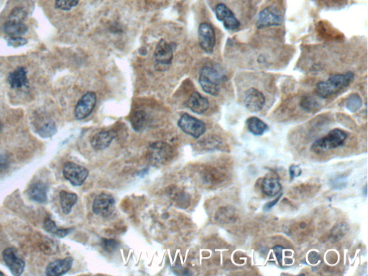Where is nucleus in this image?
Listing matches in <instances>:
<instances>
[{"instance_id": "4be33fe9", "label": "nucleus", "mask_w": 368, "mask_h": 276, "mask_svg": "<svg viewBox=\"0 0 368 276\" xmlns=\"http://www.w3.org/2000/svg\"><path fill=\"white\" fill-rule=\"evenodd\" d=\"M60 200L63 212L65 214H69L77 202L78 197L74 193L62 191L60 193Z\"/></svg>"}, {"instance_id": "7c9ffc66", "label": "nucleus", "mask_w": 368, "mask_h": 276, "mask_svg": "<svg viewBox=\"0 0 368 276\" xmlns=\"http://www.w3.org/2000/svg\"><path fill=\"white\" fill-rule=\"evenodd\" d=\"M174 200L181 208L189 207L190 203L189 195L184 191H179L174 196Z\"/></svg>"}, {"instance_id": "0eeeda50", "label": "nucleus", "mask_w": 368, "mask_h": 276, "mask_svg": "<svg viewBox=\"0 0 368 276\" xmlns=\"http://www.w3.org/2000/svg\"><path fill=\"white\" fill-rule=\"evenodd\" d=\"M89 171L84 166L74 163L67 162L63 168V175L73 186L82 185L89 176Z\"/></svg>"}, {"instance_id": "c9c22d12", "label": "nucleus", "mask_w": 368, "mask_h": 276, "mask_svg": "<svg viewBox=\"0 0 368 276\" xmlns=\"http://www.w3.org/2000/svg\"><path fill=\"white\" fill-rule=\"evenodd\" d=\"M275 255H276V258H277L278 262H279L280 265L282 264V252L283 247L281 246H276L274 248Z\"/></svg>"}, {"instance_id": "393cba45", "label": "nucleus", "mask_w": 368, "mask_h": 276, "mask_svg": "<svg viewBox=\"0 0 368 276\" xmlns=\"http://www.w3.org/2000/svg\"><path fill=\"white\" fill-rule=\"evenodd\" d=\"M131 124L134 130L141 132L147 124V114L144 111H138L131 117Z\"/></svg>"}, {"instance_id": "cd10ccee", "label": "nucleus", "mask_w": 368, "mask_h": 276, "mask_svg": "<svg viewBox=\"0 0 368 276\" xmlns=\"http://www.w3.org/2000/svg\"><path fill=\"white\" fill-rule=\"evenodd\" d=\"M56 132H57V129H56V124L52 121L45 123L38 130L40 136L43 138L53 137Z\"/></svg>"}, {"instance_id": "f3484780", "label": "nucleus", "mask_w": 368, "mask_h": 276, "mask_svg": "<svg viewBox=\"0 0 368 276\" xmlns=\"http://www.w3.org/2000/svg\"><path fill=\"white\" fill-rule=\"evenodd\" d=\"M186 106L193 112L201 114L209 109V102L206 97L200 94L197 91H194L190 96L189 100L186 103Z\"/></svg>"}, {"instance_id": "f03ea898", "label": "nucleus", "mask_w": 368, "mask_h": 276, "mask_svg": "<svg viewBox=\"0 0 368 276\" xmlns=\"http://www.w3.org/2000/svg\"><path fill=\"white\" fill-rule=\"evenodd\" d=\"M354 78V74L350 71L344 74L334 75L326 81H320L316 84V94L324 99L330 97L349 86Z\"/></svg>"}, {"instance_id": "aec40b11", "label": "nucleus", "mask_w": 368, "mask_h": 276, "mask_svg": "<svg viewBox=\"0 0 368 276\" xmlns=\"http://www.w3.org/2000/svg\"><path fill=\"white\" fill-rule=\"evenodd\" d=\"M28 26L24 22L8 21L4 26V31L8 37H21L28 32Z\"/></svg>"}, {"instance_id": "dca6fc26", "label": "nucleus", "mask_w": 368, "mask_h": 276, "mask_svg": "<svg viewBox=\"0 0 368 276\" xmlns=\"http://www.w3.org/2000/svg\"><path fill=\"white\" fill-rule=\"evenodd\" d=\"M116 137V132L112 129L99 132L91 137V145L94 150L102 151L107 149Z\"/></svg>"}, {"instance_id": "f257e3e1", "label": "nucleus", "mask_w": 368, "mask_h": 276, "mask_svg": "<svg viewBox=\"0 0 368 276\" xmlns=\"http://www.w3.org/2000/svg\"><path fill=\"white\" fill-rule=\"evenodd\" d=\"M225 71L220 65L208 63L200 71L199 82L203 90L211 96H217L226 81Z\"/></svg>"}, {"instance_id": "20e7f679", "label": "nucleus", "mask_w": 368, "mask_h": 276, "mask_svg": "<svg viewBox=\"0 0 368 276\" xmlns=\"http://www.w3.org/2000/svg\"><path fill=\"white\" fill-rule=\"evenodd\" d=\"M175 156L172 146L165 142H156L150 145L147 151L149 162L155 166H162L169 164Z\"/></svg>"}, {"instance_id": "b1692460", "label": "nucleus", "mask_w": 368, "mask_h": 276, "mask_svg": "<svg viewBox=\"0 0 368 276\" xmlns=\"http://www.w3.org/2000/svg\"><path fill=\"white\" fill-rule=\"evenodd\" d=\"M44 228L48 232H49L50 234H53V235L58 237H66L68 234L71 233V231H72V229L71 228H58L56 223L53 222L52 219H50V218H47V219L45 220Z\"/></svg>"}, {"instance_id": "412c9836", "label": "nucleus", "mask_w": 368, "mask_h": 276, "mask_svg": "<svg viewBox=\"0 0 368 276\" xmlns=\"http://www.w3.org/2000/svg\"><path fill=\"white\" fill-rule=\"evenodd\" d=\"M261 189L267 197H275L281 192L282 186L279 179L275 177H267L263 179Z\"/></svg>"}, {"instance_id": "6e6552de", "label": "nucleus", "mask_w": 368, "mask_h": 276, "mask_svg": "<svg viewBox=\"0 0 368 276\" xmlns=\"http://www.w3.org/2000/svg\"><path fill=\"white\" fill-rule=\"evenodd\" d=\"M214 12L218 21L222 22L223 26L227 31H235L240 28L241 22L238 17L224 3L220 2L216 4Z\"/></svg>"}, {"instance_id": "5701e85b", "label": "nucleus", "mask_w": 368, "mask_h": 276, "mask_svg": "<svg viewBox=\"0 0 368 276\" xmlns=\"http://www.w3.org/2000/svg\"><path fill=\"white\" fill-rule=\"evenodd\" d=\"M247 126L250 132L255 135H261L267 130L269 126L261 119L256 117H251L247 119Z\"/></svg>"}, {"instance_id": "f8f14e48", "label": "nucleus", "mask_w": 368, "mask_h": 276, "mask_svg": "<svg viewBox=\"0 0 368 276\" xmlns=\"http://www.w3.org/2000/svg\"><path fill=\"white\" fill-rule=\"evenodd\" d=\"M266 101L264 94L256 88H250L244 94V104L251 112H259L262 110Z\"/></svg>"}, {"instance_id": "bb28decb", "label": "nucleus", "mask_w": 368, "mask_h": 276, "mask_svg": "<svg viewBox=\"0 0 368 276\" xmlns=\"http://www.w3.org/2000/svg\"><path fill=\"white\" fill-rule=\"evenodd\" d=\"M362 105V101L359 94L354 93L350 94L346 101V106L349 111L354 112L360 109Z\"/></svg>"}, {"instance_id": "473e14b6", "label": "nucleus", "mask_w": 368, "mask_h": 276, "mask_svg": "<svg viewBox=\"0 0 368 276\" xmlns=\"http://www.w3.org/2000/svg\"><path fill=\"white\" fill-rule=\"evenodd\" d=\"M8 46L13 48L21 47L28 43L26 38L22 37H9L7 39Z\"/></svg>"}, {"instance_id": "9d476101", "label": "nucleus", "mask_w": 368, "mask_h": 276, "mask_svg": "<svg viewBox=\"0 0 368 276\" xmlns=\"http://www.w3.org/2000/svg\"><path fill=\"white\" fill-rule=\"evenodd\" d=\"M199 43L200 47L207 53L214 51L216 43V35L214 28L209 23H202L199 27Z\"/></svg>"}, {"instance_id": "72a5a7b5", "label": "nucleus", "mask_w": 368, "mask_h": 276, "mask_svg": "<svg viewBox=\"0 0 368 276\" xmlns=\"http://www.w3.org/2000/svg\"><path fill=\"white\" fill-rule=\"evenodd\" d=\"M301 169L299 166H296V165H292L289 169L290 176H291V179H294V178L299 177L301 174Z\"/></svg>"}, {"instance_id": "9b49d317", "label": "nucleus", "mask_w": 368, "mask_h": 276, "mask_svg": "<svg viewBox=\"0 0 368 276\" xmlns=\"http://www.w3.org/2000/svg\"><path fill=\"white\" fill-rule=\"evenodd\" d=\"M96 103V94L93 91L85 94L78 101L74 109V115L76 119L81 120L89 117L92 112Z\"/></svg>"}, {"instance_id": "4468645a", "label": "nucleus", "mask_w": 368, "mask_h": 276, "mask_svg": "<svg viewBox=\"0 0 368 276\" xmlns=\"http://www.w3.org/2000/svg\"><path fill=\"white\" fill-rule=\"evenodd\" d=\"M74 259L67 257L64 259L53 261L47 266L46 275L48 276H60L64 275L71 270Z\"/></svg>"}, {"instance_id": "39448f33", "label": "nucleus", "mask_w": 368, "mask_h": 276, "mask_svg": "<svg viewBox=\"0 0 368 276\" xmlns=\"http://www.w3.org/2000/svg\"><path fill=\"white\" fill-rule=\"evenodd\" d=\"M284 21L282 11L276 5L272 4L265 7L258 14L256 26L258 29L279 26Z\"/></svg>"}, {"instance_id": "2f4dec72", "label": "nucleus", "mask_w": 368, "mask_h": 276, "mask_svg": "<svg viewBox=\"0 0 368 276\" xmlns=\"http://www.w3.org/2000/svg\"><path fill=\"white\" fill-rule=\"evenodd\" d=\"M101 245L106 252H113L119 247V242L114 239H103Z\"/></svg>"}, {"instance_id": "f704fd0d", "label": "nucleus", "mask_w": 368, "mask_h": 276, "mask_svg": "<svg viewBox=\"0 0 368 276\" xmlns=\"http://www.w3.org/2000/svg\"><path fill=\"white\" fill-rule=\"evenodd\" d=\"M10 166V160L6 155L0 154V171L8 169Z\"/></svg>"}, {"instance_id": "e433bc0d", "label": "nucleus", "mask_w": 368, "mask_h": 276, "mask_svg": "<svg viewBox=\"0 0 368 276\" xmlns=\"http://www.w3.org/2000/svg\"><path fill=\"white\" fill-rule=\"evenodd\" d=\"M281 197H282V194H280L279 197L276 198V199H274V201H272V202H268L267 204H266V205L264 206V210L268 211L269 210V209H271V208L274 207V206L276 205V204H277L278 202H279Z\"/></svg>"}, {"instance_id": "2eb2a0df", "label": "nucleus", "mask_w": 368, "mask_h": 276, "mask_svg": "<svg viewBox=\"0 0 368 276\" xmlns=\"http://www.w3.org/2000/svg\"><path fill=\"white\" fill-rule=\"evenodd\" d=\"M154 56L158 64H171L174 58L172 47L166 41L161 39L155 50Z\"/></svg>"}, {"instance_id": "a878e982", "label": "nucleus", "mask_w": 368, "mask_h": 276, "mask_svg": "<svg viewBox=\"0 0 368 276\" xmlns=\"http://www.w3.org/2000/svg\"><path fill=\"white\" fill-rule=\"evenodd\" d=\"M300 106L307 112H314L321 107L320 102L314 96L306 95L303 96L300 101Z\"/></svg>"}, {"instance_id": "c85d7f7f", "label": "nucleus", "mask_w": 368, "mask_h": 276, "mask_svg": "<svg viewBox=\"0 0 368 276\" xmlns=\"http://www.w3.org/2000/svg\"><path fill=\"white\" fill-rule=\"evenodd\" d=\"M28 14L23 8H16L10 13L8 17V21L25 22Z\"/></svg>"}, {"instance_id": "1a4fd4ad", "label": "nucleus", "mask_w": 368, "mask_h": 276, "mask_svg": "<svg viewBox=\"0 0 368 276\" xmlns=\"http://www.w3.org/2000/svg\"><path fill=\"white\" fill-rule=\"evenodd\" d=\"M93 212L99 217H110L115 210V199L109 194L102 193L95 198L92 205Z\"/></svg>"}, {"instance_id": "58836bf2", "label": "nucleus", "mask_w": 368, "mask_h": 276, "mask_svg": "<svg viewBox=\"0 0 368 276\" xmlns=\"http://www.w3.org/2000/svg\"><path fill=\"white\" fill-rule=\"evenodd\" d=\"M0 275H4V273H3V272H0Z\"/></svg>"}, {"instance_id": "c756f323", "label": "nucleus", "mask_w": 368, "mask_h": 276, "mask_svg": "<svg viewBox=\"0 0 368 276\" xmlns=\"http://www.w3.org/2000/svg\"><path fill=\"white\" fill-rule=\"evenodd\" d=\"M79 3V0H56L55 6L61 11H69L77 6Z\"/></svg>"}, {"instance_id": "ddd939ff", "label": "nucleus", "mask_w": 368, "mask_h": 276, "mask_svg": "<svg viewBox=\"0 0 368 276\" xmlns=\"http://www.w3.org/2000/svg\"><path fill=\"white\" fill-rule=\"evenodd\" d=\"M3 260L13 275H22L25 269V262L17 255L13 248L6 249L3 252Z\"/></svg>"}, {"instance_id": "4c0bfd02", "label": "nucleus", "mask_w": 368, "mask_h": 276, "mask_svg": "<svg viewBox=\"0 0 368 276\" xmlns=\"http://www.w3.org/2000/svg\"><path fill=\"white\" fill-rule=\"evenodd\" d=\"M2 128H3V125H2L1 122H0V131L2 130Z\"/></svg>"}, {"instance_id": "423d86ee", "label": "nucleus", "mask_w": 368, "mask_h": 276, "mask_svg": "<svg viewBox=\"0 0 368 276\" xmlns=\"http://www.w3.org/2000/svg\"><path fill=\"white\" fill-rule=\"evenodd\" d=\"M178 125L186 134L194 138H199L206 132V124L189 114H184L180 117Z\"/></svg>"}, {"instance_id": "7ed1b4c3", "label": "nucleus", "mask_w": 368, "mask_h": 276, "mask_svg": "<svg viewBox=\"0 0 368 276\" xmlns=\"http://www.w3.org/2000/svg\"><path fill=\"white\" fill-rule=\"evenodd\" d=\"M347 137V134L345 131L336 128L328 132L324 137L316 140L311 146V150L316 154H322L342 146Z\"/></svg>"}, {"instance_id": "6ab92c4d", "label": "nucleus", "mask_w": 368, "mask_h": 276, "mask_svg": "<svg viewBox=\"0 0 368 276\" xmlns=\"http://www.w3.org/2000/svg\"><path fill=\"white\" fill-rule=\"evenodd\" d=\"M8 81L12 89H21L28 84L27 71L24 67H18L9 74Z\"/></svg>"}, {"instance_id": "a211bd4d", "label": "nucleus", "mask_w": 368, "mask_h": 276, "mask_svg": "<svg viewBox=\"0 0 368 276\" xmlns=\"http://www.w3.org/2000/svg\"><path fill=\"white\" fill-rule=\"evenodd\" d=\"M48 187L44 183L38 181L32 184L28 194L32 200L41 204H44L48 201Z\"/></svg>"}]
</instances>
